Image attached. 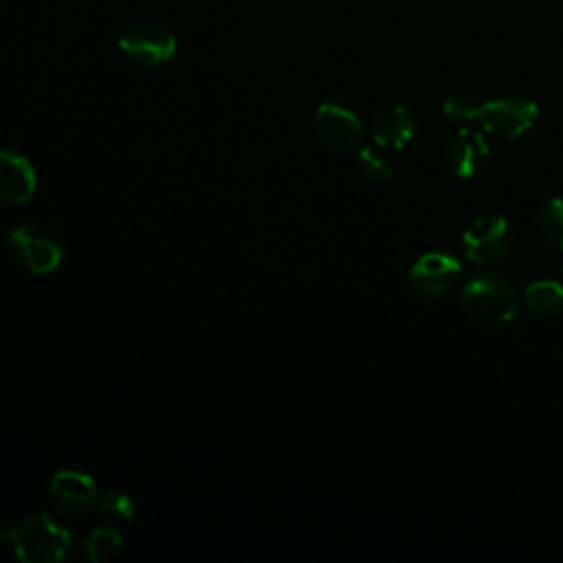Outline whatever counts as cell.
<instances>
[{
  "label": "cell",
  "mask_w": 563,
  "mask_h": 563,
  "mask_svg": "<svg viewBox=\"0 0 563 563\" xmlns=\"http://www.w3.org/2000/svg\"><path fill=\"white\" fill-rule=\"evenodd\" d=\"M460 308L482 330H499L515 321L519 295L508 277L495 271L473 275L460 290Z\"/></svg>",
  "instance_id": "1"
},
{
  "label": "cell",
  "mask_w": 563,
  "mask_h": 563,
  "mask_svg": "<svg viewBox=\"0 0 563 563\" xmlns=\"http://www.w3.org/2000/svg\"><path fill=\"white\" fill-rule=\"evenodd\" d=\"M15 554L26 563H55L68 556L70 532L51 515H33L22 526L13 528Z\"/></svg>",
  "instance_id": "2"
},
{
  "label": "cell",
  "mask_w": 563,
  "mask_h": 563,
  "mask_svg": "<svg viewBox=\"0 0 563 563\" xmlns=\"http://www.w3.org/2000/svg\"><path fill=\"white\" fill-rule=\"evenodd\" d=\"M13 257L35 275L53 273L64 255L59 235L44 224H22L9 235Z\"/></svg>",
  "instance_id": "3"
},
{
  "label": "cell",
  "mask_w": 563,
  "mask_h": 563,
  "mask_svg": "<svg viewBox=\"0 0 563 563\" xmlns=\"http://www.w3.org/2000/svg\"><path fill=\"white\" fill-rule=\"evenodd\" d=\"M539 108L532 99L521 95H504L482 103V128L501 141H515L526 134L537 121Z\"/></svg>",
  "instance_id": "4"
},
{
  "label": "cell",
  "mask_w": 563,
  "mask_h": 563,
  "mask_svg": "<svg viewBox=\"0 0 563 563\" xmlns=\"http://www.w3.org/2000/svg\"><path fill=\"white\" fill-rule=\"evenodd\" d=\"M512 233L501 216H479L471 220L460 238L462 253L473 264H493L510 249Z\"/></svg>",
  "instance_id": "5"
},
{
  "label": "cell",
  "mask_w": 563,
  "mask_h": 563,
  "mask_svg": "<svg viewBox=\"0 0 563 563\" xmlns=\"http://www.w3.org/2000/svg\"><path fill=\"white\" fill-rule=\"evenodd\" d=\"M312 130L317 141L332 152H350L363 141V123L350 108L325 101L314 110Z\"/></svg>",
  "instance_id": "6"
},
{
  "label": "cell",
  "mask_w": 563,
  "mask_h": 563,
  "mask_svg": "<svg viewBox=\"0 0 563 563\" xmlns=\"http://www.w3.org/2000/svg\"><path fill=\"white\" fill-rule=\"evenodd\" d=\"M119 48L141 66H158L174 57L176 37L161 24H132L119 37Z\"/></svg>",
  "instance_id": "7"
},
{
  "label": "cell",
  "mask_w": 563,
  "mask_h": 563,
  "mask_svg": "<svg viewBox=\"0 0 563 563\" xmlns=\"http://www.w3.org/2000/svg\"><path fill=\"white\" fill-rule=\"evenodd\" d=\"M462 277L460 262L449 253H424L409 268V284L422 297H442L451 292Z\"/></svg>",
  "instance_id": "8"
},
{
  "label": "cell",
  "mask_w": 563,
  "mask_h": 563,
  "mask_svg": "<svg viewBox=\"0 0 563 563\" xmlns=\"http://www.w3.org/2000/svg\"><path fill=\"white\" fill-rule=\"evenodd\" d=\"M488 154H490V147L484 134L471 128L457 130L446 145L449 169L453 172V176L464 180L475 178L484 169Z\"/></svg>",
  "instance_id": "9"
},
{
  "label": "cell",
  "mask_w": 563,
  "mask_h": 563,
  "mask_svg": "<svg viewBox=\"0 0 563 563\" xmlns=\"http://www.w3.org/2000/svg\"><path fill=\"white\" fill-rule=\"evenodd\" d=\"M35 169L31 161L15 150H0V200L9 205L26 202L35 191Z\"/></svg>",
  "instance_id": "10"
},
{
  "label": "cell",
  "mask_w": 563,
  "mask_h": 563,
  "mask_svg": "<svg viewBox=\"0 0 563 563\" xmlns=\"http://www.w3.org/2000/svg\"><path fill=\"white\" fill-rule=\"evenodd\" d=\"M416 134V117L407 106L391 103L380 108L372 119V139L380 147L402 150Z\"/></svg>",
  "instance_id": "11"
},
{
  "label": "cell",
  "mask_w": 563,
  "mask_h": 563,
  "mask_svg": "<svg viewBox=\"0 0 563 563\" xmlns=\"http://www.w3.org/2000/svg\"><path fill=\"white\" fill-rule=\"evenodd\" d=\"M51 497L62 510L79 515L97 504V486L86 473L59 471L51 479Z\"/></svg>",
  "instance_id": "12"
},
{
  "label": "cell",
  "mask_w": 563,
  "mask_h": 563,
  "mask_svg": "<svg viewBox=\"0 0 563 563\" xmlns=\"http://www.w3.org/2000/svg\"><path fill=\"white\" fill-rule=\"evenodd\" d=\"M523 303L534 319L559 317L563 312V284L556 279H537L526 286Z\"/></svg>",
  "instance_id": "13"
},
{
  "label": "cell",
  "mask_w": 563,
  "mask_h": 563,
  "mask_svg": "<svg viewBox=\"0 0 563 563\" xmlns=\"http://www.w3.org/2000/svg\"><path fill=\"white\" fill-rule=\"evenodd\" d=\"M534 229L543 242L563 251V198L543 200L534 211Z\"/></svg>",
  "instance_id": "14"
},
{
  "label": "cell",
  "mask_w": 563,
  "mask_h": 563,
  "mask_svg": "<svg viewBox=\"0 0 563 563\" xmlns=\"http://www.w3.org/2000/svg\"><path fill=\"white\" fill-rule=\"evenodd\" d=\"M356 169L363 178L372 183H385L391 178L394 167L385 154H380L376 147H361L356 154Z\"/></svg>",
  "instance_id": "15"
},
{
  "label": "cell",
  "mask_w": 563,
  "mask_h": 563,
  "mask_svg": "<svg viewBox=\"0 0 563 563\" xmlns=\"http://www.w3.org/2000/svg\"><path fill=\"white\" fill-rule=\"evenodd\" d=\"M123 539L121 532L114 528H97L90 532L88 541H86V554L90 561H106L110 556H114L121 548Z\"/></svg>",
  "instance_id": "16"
},
{
  "label": "cell",
  "mask_w": 563,
  "mask_h": 563,
  "mask_svg": "<svg viewBox=\"0 0 563 563\" xmlns=\"http://www.w3.org/2000/svg\"><path fill=\"white\" fill-rule=\"evenodd\" d=\"M444 114L455 121V123H473V121H479V110H482V103L468 95V92H453L451 97H446L444 106H442Z\"/></svg>",
  "instance_id": "17"
},
{
  "label": "cell",
  "mask_w": 563,
  "mask_h": 563,
  "mask_svg": "<svg viewBox=\"0 0 563 563\" xmlns=\"http://www.w3.org/2000/svg\"><path fill=\"white\" fill-rule=\"evenodd\" d=\"M99 508L103 515H112L119 519H130L134 515V501L123 493H106L99 499Z\"/></svg>",
  "instance_id": "18"
},
{
  "label": "cell",
  "mask_w": 563,
  "mask_h": 563,
  "mask_svg": "<svg viewBox=\"0 0 563 563\" xmlns=\"http://www.w3.org/2000/svg\"><path fill=\"white\" fill-rule=\"evenodd\" d=\"M13 537V528L11 526H0V541H7Z\"/></svg>",
  "instance_id": "19"
},
{
  "label": "cell",
  "mask_w": 563,
  "mask_h": 563,
  "mask_svg": "<svg viewBox=\"0 0 563 563\" xmlns=\"http://www.w3.org/2000/svg\"><path fill=\"white\" fill-rule=\"evenodd\" d=\"M561 275H563V268H561Z\"/></svg>",
  "instance_id": "20"
}]
</instances>
